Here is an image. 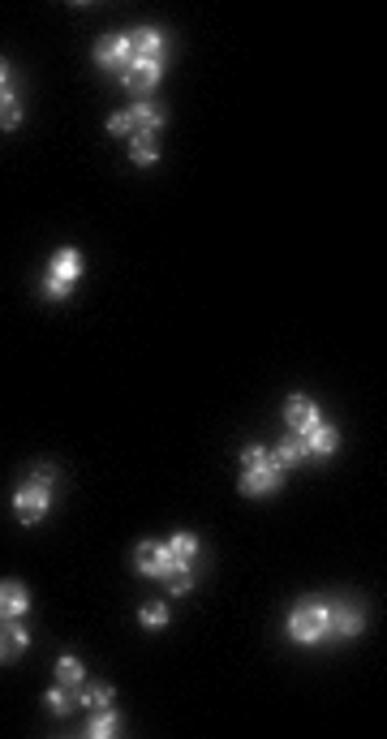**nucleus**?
I'll return each instance as SVG.
<instances>
[{"instance_id": "f257e3e1", "label": "nucleus", "mask_w": 387, "mask_h": 739, "mask_svg": "<svg viewBox=\"0 0 387 739\" xmlns=\"http://www.w3.org/2000/svg\"><path fill=\"white\" fill-rule=\"evenodd\" d=\"M284 486V465L276 460V452L263 443H250L241 447V477H237V490L246 499H267L276 495V490Z\"/></svg>"}, {"instance_id": "f03ea898", "label": "nucleus", "mask_w": 387, "mask_h": 739, "mask_svg": "<svg viewBox=\"0 0 387 739\" xmlns=\"http://www.w3.org/2000/svg\"><path fill=\"white\" fill-rule=\"evenodd\" d=\"M332 636V598H297L289 611V641L293 645H323Z\"/></svg>"}, {"instance_id": "7ed1b4c3", "label": "nucleus", "mask_w": 387, "mask_h": 739, "mask_svg": "<svg viewBox=\"0 0 387 739\" xmlns=\"http://www.w3.org/2000/svg\"><path fill=\"white\" fill-rule=\"evenodd\" d=\"M52 486H56L52 465H39L31 469L26 482H18V490H13V516H18V525H39L52 512Z\"/></svg>"}, {"instance_id": "20e7f679", "label": "nucleus", "mask_w": 387, "mask_h": 739, "mask_svg": "<svg viewBox=\"0 0 387 739\" xmlns=\"http://www.w3.org/2000/svg\"><path fill=\"white\" fill-rule=\"evenodd\" d=\"M82 271H86L82 250H74V245H61V250L48 258L43 275H39L43 301H69V297H74V288H78V280H82Z\"/></svg>"}, {"instance_id": "39448f33", "label": "nucleus", "mask_w": 387, "mask_h": 739, "mask_svg": "<svg viewBox=\"0 0 387 739\" xmlns=\"http://www.w3.org/2000/svg\"><path fill=\"white\" fill-rule=\"evenodd\" d=\"M134 568H138V576H151V581H168V576L177 572V563H172L168 542L142 538L138 550H134Z\"/></svg>"}, {"instance_id": "423d86ee", "label": "nucleus", "mask_w": 387, "mask_h": 739, "mask_svg": "<svg viewBox=\"0 0 387 739\" xmlns=\"http://www.w3.org/2000/svg\"><path fill=\"white\" fill-rule=\"evenodd\" d=\"M129 61H134V48H129V35H125V31L104 35V39L95 43V65L104 69V74L121 78L125 69H129Z\"/></svg>"}, {"instance_id": "0eeeda50", "label": "nucleus", "mask_w": 387, "mask_h": 739, "mask_svg": "<svg viewBox=\"0 0 387 739\" xmlns=\"http://www.w3.org/2000/svg\"><path fill=\"white\" fill-rule=\"evenodd\" d=\"M319 422H323V413H319V404H314L306 391H293V396L284 400V426H289V434H301V439H306Z\"/></svg>"}, {"instance_id": "6e6552de", "label": "nucleus", "mask_w": 387, "mask_h": 739, "mask_svg": "<svg viewBox=\"0 0 387 739\" xmlns=\"http://www.w3.org/2000/svg\"><path fill=\"white\" fill-rule=\"evenodd\" d=\"M160 78H164V61H138V56H134V61H129V69H125V74H121L117 82L125 86L129 95L147 99V95L155 91V86H160Z\"/></svg>"}, {"instance_id": "1a4fd4ad", "label": "nucleus", "mask_w": 387, "mask_h": 739, "mask_svg": "<svg viewBox=\"0 0 387 739\" xmlns=\"http://www.w3.org/2000/svg\"><path fill=\"white\" fill-rule=\"evenodd\" d=\"M366 632V611L362 602L353 598H332V636H340V641H353V636Z\"/></svg>"}, {"instance_id": "9d476101", "label": "nucleus", "mask_w": 387, "mask_h": 739, "mask_svg": "<svg viewBox=\"0 0 387 739\" xmlns=\"http://www.w3.org/2000/svg\"><path fill=\"white\" fill-rule=\"evenodd\" d=\"M129 35V48H134L138 61H168V35L160 26H134Z\"/></svg>"}, {"instance_id": "9b49d317", "label": "nucleus", "mask_w": 387, "mask_h": 739, "mask_svg": "<svg viewBox=\"0 0 387 739\" xmlns=\"http://www.w3.org/2000/svg\"><path fill=\"white\" fill-rule=\"evenodd\" d=\"M31 645V632H26L22 619H0V662H18Z\"/></svg>"}, {"instance_id": "f8f14e48", "label": "nucleus", "mask_w": 387, "mask_h": 739, "mask_svg": "<svg viewBox=\"0 0 387 739\" xmlns=\"http://www.w3.org/2000/svg\"><path fill=\"white\" fill-rule=\"evenodd\" d=\"M125 117H129V125H134V134H160L164 121H168L164 108L155 104V99H138V104H129Z\"/></svg>"}, {"instance_id": "ddd939ff", "label": "nucleus", "mask_w": 387, "mask_h": 739, "mask_svg": "<svg viewBox=\"0 0 387 739\" xmlns=\"http://www.w3.org/2000/svg\"><path fill=\"white\" fill-rule=\"evenodd\" d=\"M31 611V589L22 581H0V619H26Z\"/></svg>"}, {"instance_id": "4468645a", "label": "nucleus", "mask_w": 387, "mask_h": 739, "mask_svg": "<svg viewBox=\"0 0 387 739\" xmlns=\"http://www.w3.org/2000/svg\"><path fill=\"white\" fill-rule=\"evenodd\" d=\"M168 550H172V563H177V572L181 568H198V555H203V542H198V533H190V529H177L168 538Z\"/></svg>"}, {"instance_id": "2eb2a0df", "label": "nucleus", "mask_w": 387, "mask_h": 739, "mask_svg": "<svg viewBox=\"0 0 387 739\" xmlns=\"http://www.w3.org/2000/svg\"><path fill=\"white\" fill-rule=\"evenodd\" d=\"M336 447H340V426L323 417V422L306 434V452H310L314 460H327V456H336Z\"/></svg>"}, {"instance_id": "dca6fc26", "label": "nucleus", "mask_w": 387, "mask_h": 739, "mask_svg": "<svg viewBox=\"0 0 387 739\" xmlns=\"http://www.w3.org/2000/svg\"><path fill=\"white\" fill-rule=\"evenodd\" d=\"M117 705V688L112 684H91V679H86V684L78 688V709H86V714H95V709H112Z\"/></svg>"}, {"instance_id": "f3484780", "label": "nucleus", "mask_w": 387, "mask_h": 739, "mask_svg": "<svg viewBox=\"0 0 387 739\" xmlns=\"http://www.w3.org/2000/svg\"><path fill=\"white\" fill-rule=\"evenodd\" d=\"M129 159H134L138 168L160 164V134H134L129 138Z\"/></svg>"}, {"instance_id": "a211bd4d", "label": "nucleus", "mask_w": 387, "mask_h": 739, "mask_svg": "<svg viewBox=\"0 0 387 739\" xmlns=\"http://www.w3.org/2000/svg\"><path fill=\"white\" fill-rule=\"evenodd\" d=\"M43 705H48L52 718H69V709H78V688L69 684H52L48 692H43Z\"/></svg>"}, {"instance_id": "6ab92c4d", "label": "nucleus", "mask_w": 387, "mask_h": 739, "mask_svg": "<svg viewBox=\"0 0 387 739\" xmlns=\"http://www.w3.org/2000/svg\"><path fill=\"white\" fill-rule=\"evenodd\" d=\"M276 460L284 465V473H289V469H297L301 460H310V452H306V439H301V434H284V439L276 443Z\"/></svg>"}, {"instance_id": "aec40b11", "label": "nucleus", "mask_w": 387, "mask_h": 739, "mask_svg": "<svg viewBox=\"0 0 387 739\" xmlns=\"http://www.w3.org/2000/svg\"><path fill=\"white\" fill-rule=\"evenodd\" d=\"M86 735H91V739H112V735H121V714H117V709H95L91 722H86Z\"/></svg>"}, {"instance_id": "412c9836", "label": "nucleus", "mask_w": 387, "mask_h": 739, "mask_svg": "<svg viewBox=\"0 0 387 739\" xmlns=\"http://www.w3.org/2000/svg\"><path fill=\"white\" fill-rule=\"evenodd\" d=\"M22 125V95H18V82L0 91V129H18Z\"/></svg>"}, {"instance_id": "4be33fe9", "label": "nucleus", "mask_w": 387, "mask_h": 739, "mask_svg": "<svg viewBox=\"0 0 387 739\" xmlns=\"http://www.w3.org/2000/svg\"><path fill=\"white\" fill-rule=\"evenodd\" d=\"M56 684L82 688V684H86V662L74 658V654H61V658H56Z\"/></svg>"}, {"instance_id": "5701e85b", "label": "nucleus", "mask_w": 387, "mask_h": 739, "mask_svg": "<svg viewBox=\"0 0 387 739\" xmlns=\"http://www.w3.org/2000/svg\"><path fill=\"white\" fill-rule=\"evenodd\" d=\"M168 619H172V611H168V602H142L138 606V623L147 632H160V628H168Z\"/></svg>"}, {"instance_id": "b1692460", "label": "nucleus", "mask_w": 387, "mask_h": 739, "mask_svg": "<svg viewBox=\"0 0 387 739\" xmlns=\"http://www.w3.org/2000/svg\"><path fill=\"white\" fill-rule=\"evenodd\" d=\"M194 581H198V568H181V572H172L164 585H168V593H172V598H185V593L194 589Z\"/></svg>"}, {"instance_id": "393cba45", "label": "nucleus", "mask_w": 387, "mask_h": 739, "mask_svg": "<svg viewBox=\"0 0 387 739\" xmlns=\"http://www.w3.org/2000/svg\"><path fill=\"white\" fill-rule=\"evenodd\" d=\"M108 134H112V138H125V142L134 138V125H129L125 108H121V112H112V117H108Z\"/></svg>"}, {"instance_id": "a878e982", "label": "nucleus", "mask_w": 387, "mask_h": 739, "mask_svg": "<svg viewBox=\"0 0 387 739\" xmlns=\"http://www.w3.org/2000/svg\"><path fill=\"white\" fill-rule=\"evenodd\" d=\"M18 78H13V65L5 61V56H0V91H5V86H13Z\"/></svg>"}]
</instances>
